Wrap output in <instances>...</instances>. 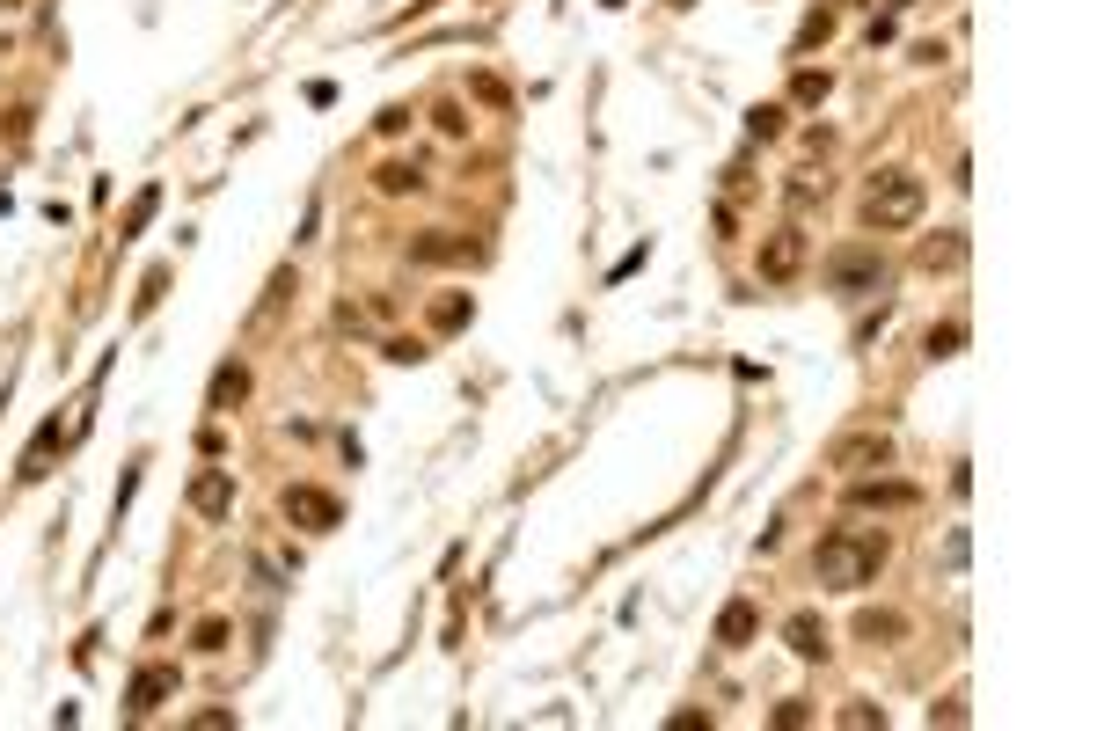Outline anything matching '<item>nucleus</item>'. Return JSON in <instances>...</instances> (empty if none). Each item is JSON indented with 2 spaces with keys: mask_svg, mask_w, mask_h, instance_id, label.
<instances>
[{
  "mask_svg": "<svg viewBox=\"0 0 1097 731\" xmlns=\"http://www.w3.org/2000/svg\"><path fill=\"white\" fill-rule=\"evenodd\" d=\"M959 344H966V322H944V329H929V359H951Z\"/></svg>",
  "mask_w": 1097,
  "mask_h": 731,
  "instance_id": "obj_18",
  "label": "nucleus"
},
{
  "mask_svg": "<svg viewBox=\"0 0 1097 731\" xmlns=\"http://www.w3.org/2000/svg\"><path fill=\"white\" fill-rule=\"evenodd\" d=\"M922 205H929L922 176L885 169V176H871V191H863V220H871L878 234H885V227H915V220H922Z\"/></svg>",
  "mask_w": 1097,
  "mask_h": 731,
  "instance_id": "obj_2",
  "label": "nucleus"
},
{
  "mask_svg": "<svg viewBox=\"0 0 1097 731\" xmlns=\"http://www.w3.org/2000/svg\"><path fill=\"white\" fill-rule=\"evenodd\" d=\"M746 132H754V139H776V132H783V103H761V110H746Z\"/></svg>",
  "mask_w": 1097,
  "mask_h": 731,
  "instance_id": "obj_17",
  "label": "nucleus"
},
{
  "mask_svg": "<svg viewBox=\"0 0 1097 731\" xmlns=\"http://www.w3.org/2000/svg\"><path fill=\"white\" fill-rule=\"evenodd\" d=\"M812 571H820V585H834V593H856V585H871V578L885 571V534H871V527H834V534H820Z\"/></svg>",
  "mask_w": 1097,
  "mask_h": 731,
  "instance_id": "obj_1",
  "label": "nucleus"
},
{
  "mask_svg": "<svg viewBox=\"0 0 1097 731\" xmlns=\"http://www.w3.org/2000/svg\"><path fill=\"white\" fill-rule=\"evenodd\" d=\"M242 395H249V373H242V366H220V373H213V410L242 403Z\"/></svg>",
  "mask_w": 1097,
  "mask_h": 731,
  "instance_id": "obj_15",
  "label": "nucleus"
},
{
  "mask_svg": "<svg viewBox=\"0 0 1097 731\" xmlns=\"http://www.w3.org/2000/svg\"><path fill=\"white\" fill-rule=\"evenodd\" d=\"M227 644V622H198V651H220Z\"/></svg>",
  "mask_w": 1097,
  "mask_h": 731,
  "instance_id": "obj_24",
  "label": "nucleus"
},
{
  "mask_svg": "<svg viewBox=\"0 0 1097 731\" xmlns=\"http://www.w3.org/2000/svg\"><path fill=\"white\" fill-rule=\"evenodd\" d=\"M388 359H395V366H417V359H425V344H410V337H395V344H388Z\"/></svg>",
  "mask_w": 1097,
  "mask_h": 731,
  "instance_id": "obj_23",
  "label": "nucleus"
},
{
  "mask_svg": "<svg viewBox=\"0 0 1097 731\" xmlns=\"http://www.w3.org/2000/svg\"><path fill=\"white\" fill-rule=\"evenodd\" d=\"M417 183H425V176H417L410 161H388V169H381V191H417Z\"/></svg>",
  "mask_w": 1097,
  "mask_h": 731,
  "instance_id": "obj_19",
  "label": "nucleus"
},
{
  "mask_svg": "<svg viewBox=\"0 0 1097 731\" xmlns=\"http://www.w3.org/2000/svg\"><path fill=\"white\" fill-rule=\"evenodd\" d=\"M856 636H863V644H893V636H907V622L893 615V607H863V615H856Z\"/></svg>",
  "mask_w": 1097,
  "mask_h": 731,
  "instance_id": "obj_12",
  "label": "nucleus"
},
{
  "mask_svg": "<svg viewBox=\"0 0 1097 731\" xmlns=\"http://www.w3.org/2000/svg\"><path fill=\"white\" fill-rule=\"evenodd\" d=\"M849 505H878V512H900V505H922V490L915 483H893V476H863V483H849Z\"/></svg>",
  "mask_w": 1097,
  "mask_h": 731,
  "instance_id": "obj_6",
  "label": "nucleus"
},
{
  "mask_svg": "<svg viewBox=\"0 0 1097 731\" xmlns=\"http://www.w3.org/2000/svg\"><path fill=\"white\" fill-rule=\"evenodd\" d=\"M432 322H439V329H461V322H469V300H439Z\"/></svg>",
  "mask_w": 1097,
  "mask_h": 731,
  "instance_id": "obj_22",
  "label": "nucleus"
},
{
  "mask_svg": "<svg viewBox=\"0 0 1097 731\" xmlns=\"http://www.w3.org/2000/svg\"><path fill=\"white\" fill-rule=\"evenodd\" d=\"M286 512H293L300 527H337V520H344V505L330 498V490H308V483L286 490Z\"/></svg>",
  "mask_w": 1097,
  "mask_h": 731,
  "instance_id": "obj_7",
  "label": "nucleus"
},
{
  "mask_svg": "<svg viewBox=\"0 0 1097 731\" xmlns=\"http://www.w3.org/2000/svg\"><path fill=\"white\" fill-rule=\"evenodd\" d=\"M842 724H849V731H871V724H885V710H871V702H849Z\"/></svg>",
  "mask_w": 1097,
  "mask_h": 731,
  "instance_id": "obj_20",
  "label": "nucleus"
},
{
  "mask_svg": "<svg viewBox=\"0 0 1097 731\" xmlns=\"http://www.w3.org/2000/svg\"><path fill=\"white\" fill-rule=\"evenodd\" d=\"M154 205H161V183H147V191L132 198V212H125V242H132V234H139V227L154 220Z\"/></svg>",
  "mask_w": 1097,
  "mask_h": 731,
  "instance_id": "obj_16",
  "label": "nucleus"
},
{
  "mask_svg": "<svg viewBox=\"0 0 1097 731\" xmlns=\"http://www.w3.org/2000/svg\"><path fill=\"white\" fill-rule=\"evenodd\" d=\"M191 505L205 512V520H220V512L235 505V476H227V468H213V476H198V483H191Z\"/></svg>",
  "mask_w": 1097,
  "mask_h": 731,
  "instance_id": "obj_9",
  "label": "nucleus"
},
{
  "mask_svg": "<svg viewBox=\"0 0 1097 731\" xmlns=\"http://www.w3.org/2000/svg\"><path fill=\"white\" fill-rule=\"evenodd\" d=\"M169 688H176V673H169V666H147V673L132 680V717H147V710H154V702L169 695Z\"/></svg>",
  "mask_w": 1097,
  "mask_h": 731,
  "instance_id": "obj_11",
  "label": "nucleus"
},
{
  "mask_svg": "<svg viewBox=\"0 0 1097 731\" xmlns=\"http://www.w3.org/2000/svg\"><path fill=\"white\" fill-rule=\"evenodd\" d=\"M827 286L834 293H871L878 278H885V256L871 249V242H842V249H827Z\"/></svg>",
  "mask_w": 1097,
  "mask_h": 731,
  "instance_id": "obj_3",
  "label": "nucleus"
},
{
  "mask_svg": "<svg viewBox=\"0 0 1097 731\" xmlns=\"http://www.w3.org/2000/svg\"><path fill=\"white\" fill-rule=\"evenodd\" d=\"M783 644L798 651V658H827V622L812 615V607H798V615L783 622Z\"/></svg>",
  "mask_w": 1097,
  "mask_h": 731,
  "instance_id": "obj_8",
  "label": "nucleus"
},
{
  "mask_svg": "<svg viewBox=\"0 0 1097 731\" xmlns=\"http://www.w3.org/2000/svg\"><path fill=\"white\" fill-rule=\"evenodd\" d=\"M798 271H805V227H776L761 242V278L783 286V278H798Z\"/></svg>",
  "mask_w": 1097,
  "mask_h": 731,
  "instance_id": "obj_5",
  "label": "nucleus"
},
{
  "mask_svg": "<svg viewBox=\"0 0 1097 731\" xmlns=\"http://www.w3.org/2000/svg\"><path fill=\"white\" fill-rule=\"evenodd\" d=\"M754 600H725V615H717V644H746V636H754Z\"/></svg>",
  "mask_w": 1097,
  "mask_h": 731,
  "instance_id": "obj_13",
  "label": "nucleus"
},
{
  "mask_svg": "<svg viewBox=\"0 0 1097 731\" xmlns=\"http://www.w3.org/2000/svg\"><path fill=\"white\" fill-rule=\"evenodd\" d=\"M842 476H863V468H885L893 461V439L885 432H849V439H834V454H827Z\"/></svg>",
  "mask_w": 1097,
  "mask_h": 731,
  "instance_id": "obj_4",
  "label": "nucleus"
},
{
  "mask_svg": "<svg viewBox=\"0 0 1097 731\" xmlns=\"http://www.w3.org/2000/svg\"><path fill=\"white\" fill-rule=\"evenodd\" d=\"M790 96H798V103H820V96H827V74H798V81H790Z\"/></svg>",
  "mask_w": 1097,
  "mask_h": 731,
  "instance_id": "obj_21",
  "label": "nucleus"
},
{
  "mask_svg": "<svg viewBox=\"0 0 1097 731\" xmlns=\"http://www.w3.org/2000/svg\"><path fill=\"white\" fill-rule=\"evenodd\" d=\"M425 264H476V242H447V234H432V242H417Z\"/></svg>",
  "mask_w": 1097,
  "mask_h": 731,
  "instance_id": "obj_14",
  "label": "nucleus"
},
{
  "mask_svg": "<svg viewBox=\"0 0 1097 731\" xmlns=\"http://www.w3.org/2000/svg\"><path fill=\"white\" fill-rule=\"evenodd\" d=\"M959 264H966V234L959 227H944V234L922 242V271H959Z\"/></svg>",
  "mask_w": 1097,
  "mask_h": 731,
  "instance_id": "obj_10",
  "label": "nucleus"
}]
</instances>
